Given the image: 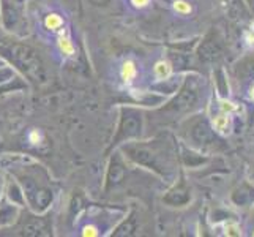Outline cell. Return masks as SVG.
Listing matches in <instances>:
<instances>
[{
	"label": "cell",
	"mask_w": 254,
	"mask_h": 237,
	"mask_svg": "<svg viewBox=\"0 0 254 237\" xmlns=\"http://www.w3.org/2000/svg\"><path fill=\"white\" fill-rule=\"evenodd\" d=\"M6 54L10 56L13 64L19 67L32 81L43 82L46 79L45 65L41 62V57L33 48L22 45V43H13L6 48Z\"/></svg>",
	"instance_id": "obj_1"
},
{
	"label": "cell",
	"mask_w": 254,
	"mask_h": 237,
	"mask_svg": "<svg viewBox=\"0 0 254 237\" xmlns=\"http://www.w3.org/2000/svg\"><path fill=\"white\" fill-rule=\"evenodd\" d=\"M141 128H142L141 114L133 109H125L124 114H122L117 136L114 138V144H120V143L127 141V139L139 136L141 135Z\"/></svg>",
	"instance_id": "obj_2"
},
{
	"label": "cell",
	"mask_w": 254,
	"mask_h": 237,
	"mask_svg": "<svg viewBox=\"0 0 254 237\" xmlns=\"http://www.w3.org/2000/svg\"><path fill=\"white\" fill-rule=\"evenodd\" d=\"M125 152L128 154L131 160H134L136 163L148 166V168H153L155 171L161 172L160 164L156 161V152L152 147L142 146V144H131V146L125 147Z\"/></svg>",
	"instance_id": "obj_3"
},
{
	"label": "cell",
	"mask_w": 254,
	"mask_h": 237,
	"mask_svg": "<svg viewBox=\"0 0 254 237\" xmlns=\"http://www.w3.org/2000/svg\"><path fill=\"white\" fill-rule=\"evenodd\" d=\"M196 103H197V90L192 85H190V82H187V85L177 95V98L171 103V109L177 112H185L194 106Z\"/></svg>",
	"instance_id": "obj_4"
},
{
	"label": "cell",
	"mask_w": 254,
	"mask_h": 237,
	"mask_svg": "<svg viewBox=\"0 0 254 237\" xmlns=\"http://www.w3.org/2000/svg\"><path fill=\"white\" fill-rule=\"evenodd\" d=\"M221 54H223V45L220 38L215 37V35H208L199 48L200 60H204V62H213Z\"/></svg>",
	"instance_id": "obj_5"
},
{
	"label": "cell",
	"mask_w": 254,
	"mask_h": 237,
	"mask_svg": "<svg viewBox=\"0 0 254 237\" xmlns=\"http://www.w3.org/2000/svg\"><path fill=\"white\" fill-rule=\"evenodd\" d=\"M191 136L192 139L197 143V144H210V143H215V133L212 127L208 125L207 120H199L196 122L194 125L191 128Z\"/></svg>",
	"instance_id": "obj_6"
},
{
	"label": "cell",
	"mask_w": 254,
	"mask_h": 237,
	"mask_svg": "<svg viewBox=\"0 0 254 237\" xmlns=\"http://www.w3.org/2000/svg\"><path fill=\"white\" fill-rule=\"evenodd\" d=\"M49 225L45 218H30V220L24 225L22 228V234L24 236H30V237H37V236H46L49 234Z\"/></svg>",
	"instance_id": "obj_7"
},
{
	"label": "cell",
	"mask_w": 254,
	"mask_h": 237,
	"mask_svg": "<svg viewBox=\"0 0 254 237\" xmlns=\"http://www.w3.org/2000/svg\"><path fill=\"white\" fill-rule=\"evenodd\" d=\"M188 201H190V191L187 190V187L183 185V183H180L179 187H175L164 196V203H168L171 206H183V204H187Z\"/></svg>",
	"instance_id": "obj_8"
},
{
	"label": "cell",
	"mask_w": 254,
	"mask_h": 237,
	"mask_svg": "<svg viewBox=\"0 0 254 237\" xmlns=\"http://www.w3.org/2000/svg\"><path fill=\"white\" fill-rule=\"evenodd\" d=\"M124 175H125L124 163H122L119 157H114V160L109 166V171H108V187L111 188L112 185H117V183L124 179Z\"/></svg>",
	"instance_id": "obj_9"
},
{
	"label": "cell",
	"mask_w": 254,
	"mask_h": 237,
	"mask_svg": "<svg viewBox=\"0 0 254 237\" xmlns=\"http://www.w3.org/2000/svg\"><path fill=\"white\" fill-rule=\"evenodd\" d=\"M235 75L240 81H248L254 76V56L245 57L242 62L235 68Z\"/></svg>",
	"instance_id": "obj_10"
},
{
	"label": "cell",
	"mask_w": 254,
	"mask_h": 237,
	"mask_svg": "<svg viewBox=\"0 0 254 237\" xmlns=\"http://www.w3.org/2000/svg\"><path fill=\"white\" fill-rule=\"evenodd\" d=\"M223 3L226 6V11L232 19H243L247 17V10H245V5L242 3V0H223Z\"/></svg>",
	"instance_id": "obj_11"
},
{
	"label": "cell",
	"mask_w": 254,
	"mask_h": 237,
	"mask_svg": "<svg viewBox=\"0 0 254 237\" xmlns=\"http://www.w3.org/2000/svg\"><path fill=\"white\" fill-rule=\"evenodd\" d=\"M232 199H234L235 204L247 206L254 201V188H251L250 185H242L240 188H237L234 191Z\"/></svg>",
	"instance_id": "obj_12"
},
{
	"label": "cell",
	"mask_w": 254,
	"mask_h": 237,
	"mask_svg": "<svg viewBox=\"0 0 254 237\" xmlns=\"http://www.w3.org/2000/svg\"><path fill=\"white\" fill-rule=\"evenodd\" d=\"M51 201H52L51 190H46V188L37 190V195H35V199H33V206L37 209H40V210H43V209H46L51 204Z\"/></svg>",
	"instance_id": "obj_13"
},
{
	"label": "cell",
	"mask_w": 254,
	"mask_h": 237,
	"mask_svg": "<svg viewBox=\"0 0 254 237\" xmlns=\"http://www.w3.org/2000/svg\"><path fill=\"white\" fill-rule=\"evenodd\" d=\"M16 19H17V13L14 10V6L5 3L3 5V21H5V25L8 29L13 27V25L16 24Z\"/></svg>",
	"instance_id": "obj_14"
},
{
	"label": "cell",
	"mask_w": 254,
	"mask_h": 237,
	"mask_svg": "<svg viewBox=\"0 0 254 237\" xmlns=\"http://www.w3.org/2000/svg\"><path fill=\"white\" fill-rule=\"evenodd\" d=\"M134 230H136V223H134V218L131 217L128 218V222H125L116 233H114V236H129V234H133Z\"/></svg>",
	"instance_id": "obj_15"
},
{
	"label": "cell",
	"mask_w": 254,
	"mask_h": 237,
	"mask_svg": "<svg viewBox=\"0 0 254 237\" xmlns=\"http://www.w3.org/2000/svg\"><path fill=\"white\" fill-rule=\"evenodd\" d=\"M16 217V210L11 206H0V223H8L11 222V218Z\"/></svg>",
	"instance_id": "obj_16"
},
{
	"label": "cell",
	"mask_w": 254,
	"mask_h": 237,
	"mask_svg": "<svg viewBox=\"0 0 254 237\" xmlns=\"http://www.w3.org/2000/svg\"><path fill=\"white\" fill-rule=\"evenodd\" d=\"M136 75V70H134V65L131 62H127L124 65V70H122V76H124L125 81H131L133 79V76Z\"/></svg>",
	"instance_id": "obj_17"
},
{
	"label": "cell",
	"mask_w": 254,
	"mask_h": 237,
	"mask_svg": "<svg viewBox=\"0 0 254 237\" xmlns=\"http://www.w3.org/2000/svg\"><path fill=\"white\" fill-rule=\"evenodd\" d=\"M8 195H10V198L14 201V203H22V195H21V190L17 185H14V183H11L10 185V190H8Z\"/></svg>",
	"instance_id": "obj_18"
},
{
	"label": "cell",
	"mask_w": 254,
	"mask_h": 237,
	"mask_svg": "<svg viewBox=\"0 0 254 237\" xmlns=\"http://www.w3.org/2000/svg\"><path fill=\"white\" fill-rule=\"evenodd\" d=\"M46 25H48L49 29L56 30L57 27H60V25H62V19H60L57 14H51L48 19H46Z\"/></svg>",
	"instance_id": "obj_19"
},
{
	"label": "cell",
	"mask_w": 254,
	"mask_h": 237,
	"mask_svg": "<svg viewBox=\"0 0 254 237\" xmlns=\"http://www.w3.org/2000/svg\"><path fill=\"white\" fill-rule=\"evenodd\" d=\"M13 72L10 68H0V84H3L6 81H10V79L13 78Z\"/></svg>",
	"instance_id": "obj_20"
},
{
	"label": "cell",
	"mask_w": 254,
	"mask_h": 237,
	"mask_svg": "<svg viewBox=\"0 0 254 237\" xmlns=\"http://www.w3.org/2000/svg\"><path fill=\"white\" fill-rule=\"evenodd\" d=\"M156 73H158L160 76H166V75H168L169 73V68H168V65H166V64H158V65H156Z\"/></svg>",
	"instance_id": "obj_21"
},
{
	"label": "cell",
	"mask_w": 254,
	"mask_h": 237,
	"mask_svg": "<svg viewBox=\"0 0 254 237\" xmlns=\"http://www.w3.org/2000/svg\"><path fill=\"white\" fill-rule=\"evenodd\" d=\"M215 125H216L218 130H223V128L227 125V119H226V117H218V119L215 120Z\"/></svg>",
	"instance_id": "obj_22"
},
{
	"label": "cell",
	"mask_w": 254,
	"mask_h": 237,
	"mask_svg": "<svg viewBox=\"0 0 254 237\" xmlns=\"http://www.w3.org/2000/svg\"><path fill=\"white\" fill-rule=\"evenodd\" d=\"M175 8H179L180 11H190V6L185 5V2H177V5H175Z\"/></svg>",
	"instance_id": "obj_23"
},
{
	"label": "cell",
	"mask_w": 254,
	"mask_h": 237,
	"mask_svg": "<svg viewBox=\"0 0 254 237\" xmlns=\"http://www.w3.org/2000/svg\"><path fill=\"white\" fill-rule=\"evenodd\" d=\"M134 6H145L148 3V0H131Z\"/></svg>",
	"instance_id": "obj_24"
},
{
	"label": "cell",
	"mask_w": 254,
	"mask_h": 237,
	"mask_svg": "<svg viewBox=\"0 0 254 237\" xmlns=\"http://www.w3.org/2000/svg\"><path fill=\"white\" fill-rule=\"evenodd\" d=\"M90 2L93 3V5H98V6H101V5H108L111 0H90Z\"/></svg>",
	"instance_id": "obj_25"
},
{
	"label": "cell",
	"mask_w": 254,
	"mask_h": 237,
	"mask_svg": "<svg viewBox=\"0 0 254 237\" xmlns=\"http://www.w3.org/2000/svg\"><path fill=\"white\" fill-rule=\"evenodd\" d=\"M248 2H250V6L253 8V11H254V0H248Z\"/></svg>",
	"instance_id": "obj_26"
},
{
	"label": "cell",
	"mask_w": 254,
	"mask_h": 237,
	"mask_svg": "<svg viewBox=\"0 0 254 237\" xmlns=\"http://www.w3.org/2000/svg\"><path fill=\"white\" fill-rule=\"evenodd\" d=\"M253 177H254V171H253Z\"/></svg>",
	"instance_id": "obj_27"
}]
</instances>
